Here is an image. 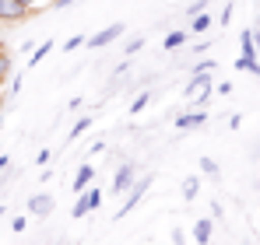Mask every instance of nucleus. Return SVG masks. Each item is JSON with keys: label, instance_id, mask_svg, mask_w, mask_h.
Returning <instances> with one entry per match:
<instances>
[{"label": "nucleus", "instance_id": "obj_25", "mask_svg": "<svg viewBox=\"0 0 260 245\" xmlns=\"http://www.w3.org/2000/svg\"><path fill=\"white\" fill-rule=\"evenodd\" d=\"M11 228H14V235H21V231L28 228V221H25V217H14V224H11Z\"/></svg>", "mask_w": 260, "mask_h": 245}, {"label": "nucleus", "instance_id": "obj_5", "mask_svg": "<svg viewBox=\"0 0 260 245\" xmlns=\"http://www.w3.org/2000/svg\"><path fill=\"white\" fill-rule=\"evenodd\" d=\"M0 21H28V7L21 0H0Z\"/></svg>", "mask_w": 260, "mask_h": 245}, {"label": "nucleus", "instance_id": "obj_27", "mask_svg": "<svg viewBox=\"0 0 260 245\" xmlns=\"http://www.w3.org/2000/svg\"><path fill=\"white\" fill-rule=\"evenodd\" d=\"M173 245H186V235H183V228H173Z\"/></svg>", "mask_w": 260, "mask_h": 245}, {"label": "nucleus", "instance_id": "obj_26", "mask_svg": "<svg viewBox=\"0 0 260 245\" xmlns=\"http://www.w3.org/2000/svg\"><path fill=\"white\" fill-rule=\"evenodd\" d=\"M49 158H53V151H49V147H43V151L36 154V165H46V161H49Z\"/></svg>", "mask_w": 260, "mask_h": 245}, {"label": "nucleus", "instance_id": "obj_12", "mask_svg": "<svg viewBox=\"0 0 260 245\" xmlns=\"http://www.w3.org/2000/svg\"><path fill=\"white\" fill-rule=\"evenodd\" d=\"M211 25H215V18L201 11V14H193V25H190V32H197V35H204V32H208Z\"/></svg>", "mask_w": 260, "mask_h": 245}, {"label": "nucleus", "instance_id": "obj_24", "mask_svg": "<svg viewBox=\"0 0 260 245\" xmlns=\"http://www.w3.org/2000/svg\"><path fill=\"white\" fill-rule=\"evenodd\" d=\"M204 7H208V0H197V4H190V7H186V14H190V18H193V14H201V11H204Z\"/></svg>", "mask_w": 260, "mask_h": 245}, {"label": "nucleus", "instance_id": "obj_3", "mask_svg": "<svg viewBox=\"0 0 260 245\" xmlns=\"http://www.w3.org/2000/svg\"><path fill=\"white\" fill-rule=\"evenodd\" d=\"M148 186H151V175H144V179H137V182H134V189H130V196L123 200V207H120V214H116V221H123V217H127L130 210H134V207H137L141 200H144V193H148Z\"/></svg>", "mask_w": 260, "mask_h": 245}, {"label": "nucleus", "instance_id": "obj_10", "mask_svg": "<svg viewBox=\"0 0 260 245\" xmlns=\"http://www.w3.org/2000/svg\"><path fill=\"white\" fill-rule=\"evenodd\" d=\"M91 179H95V168H91V165H81V168H78V175H74V193H85Z\"/></svg>", "mask_w": 260, "mask_h": 245}, {"label": "nucleus", "instance_id": "obj_9", "mask_svg": "<svg viewBox=\"0 0 260 245\" xmlns=\"http://www.w3.org/2000/svg\"><path fill=\"white\" fill-rule=\"evenodd\" d=\"M211 231H215V217H201V221L193 224L190 235H193V242H197V245H208V242H211Z\"/></svg>", "mask_w": 260, "mask_h": 245}, {"label": "nucleus", "instance_id": "obj_13", "mask_svg": "<svg viewBox=\"0 0 260 245\" xmlns=\"http://www.w3.org/2000/svg\"><path fill=\"white\" fill-rule=\"evenodd\" d=\"M183 42H186V32H183V28H176V32H169V35H166L162 49H169V53H173V49H179V46H183Z\"/></svg>", "mask_w": 260, "mask_h": 245}, {"label": "nucleus", "instance_id": "obj_28", "mask_svg": "<svg viewBox=\"0 0 260 245\" xmlns=\"http://www.w3.org/2000/svg\"><path fill=\"white\" fill-rule=\"evenodd\" d=\"M7 70H11V60H7V56H4V53H0V77H4V74H7Z\"/></svg>", "mask_w": 260, "mask_h": 245}, {"label": "nucleus", "instance_id": "obj_19", "mask_svg": "<svg viewBox=\"0 0 260 245\" xmlns=\"http://www.w3.org/2000/svg\"><path fill=\"white\" fill-rule=\"evenodd\" d=\"M141 49H144V39H141V35H137V39H130L127 46H123V56H127V60H130V56H137V53H141Z\"/></svg>", "mask_w": 260, "mask_h": 245}, {"label": "nucleus", "instance_id": "obj_14", "mask_svg": "<svg viewBox=\"0 0 260 245\" xmlns=\"http://www.w3.org/2000/svg\"><path fill=\"white\" fill-rule=\"evenodd\" d=\"M197 193H201V179H193V175H190V179L183 182V200L190 203V200H197Z\"/></svg>", "mask_w": 260, "mask_h": 245}, {"label": "nucleus", "instance_id": "obj_17", "mask_svg": "<svg viewBox=\"0 0 260 245\" xmlns=\"http://www.w3.org/2000/svg\"><path fill=\"white\" fill-rule=\"evenodd\" d=\"M148 102H151V91H141L134 102H130V116H137V112H144L148 109Z\"/></svg>", "mask_w": 260, "mask_h": 245}, {"label": "nucleus", "instance_id": "obj_7", "mask_svg": "<svg viewBox=\"0 0 260 245\" xmlns=\"http://www.w3.org/2000/svg\"><path fill=\"white\" fill-rule=\"evenodd\" d=\"M53 207H56V200H53L49 193H36V196L28 200V214H36V217H49Z\"/></svg>", "mask_w": 260, "mask_h": 245}, {"label": "nucleus", "instance_id": "obj_21", "mask_svg": "<svg viewBox=\"0 0 260 245\" xmlns=\"http://www.w3.org/2000/svg\"><path fill=\"white\" fill-rule=\"evenodd\" d=\"M88 42V35H71V39L63 42V53H74V49H78V46H85Z\"/></svg>", "mask_w": 260, "mask_h": 245}, {"label": "nucleus", "instance_id": "obj_30", "mask_svg": "<svg viewBox=\"0 0 260 245\" xmlns=\"http://www.w3.org/2000/svg\"><path fill=\"white\" fill-rule=\"evenodd\" d=\"M21 4H25V7H32V4H39V0H21Z\"/></svg>", "mask_w": 260, "mask_h": 245}, {"label": "nucleus", "instance_id": "obj_22", "mask_svg": "<svg viewBox=\"0 0 260 245\" xmlns=\"http://www.w3.org/2000/svg\"><path fill=\"white\" fill-rule=\"evenodd\" d=\"M201 172H204V175H221V172H218V165H215V158H201Z\"/></svg>", "mask_w": 260, "mask_h": 245}, {"label": "nucleus", "instance_id": "obj_15", "mask_svg": "<svg viewBox=\"0 0 260 245\" xmlns=\"http://www.w3.org/2000/svg\"><path fill=\"white\" fill-rule=\"evenodd\" d=\"M88 126H91V116H81V119L74 123V130L67 133V144H74L78 137H85V130H88Z\"/></svg>", "mask_w": 260, "mask_h": 245}, {"label": "nucleus", "instance_id": "obj_20", "mask_svg": "<svg viewBox=\"0 0 260 245\" xmlns=\"http://www.w3.org/2000/svg\"><path fill=\"white\" fill-rule=\"evenodd\" d=\"M204 70H218V60L208 56V60H197V63H193V74H204Z\"/></svg>", "mask_w": 260, "mask_h": 245}, {"label": "nucleus", "instance_id": "obj_8", "mask_svg": "<svg viewBox=\"0 0 260 245\" xmlns=\"http://www.w3.org/2000/svg\"><path fill=\"white\" fill-rule=\"evenodd\" d=\"M208 123V112L204 109H197V112H183V116H176V130H197V126H204Z\"/></svg>", "mask_w": 260, "mask_h": 245}, {"label": "nucleus", "instance_id": "obj_6", "mask_svg": "<svg viewBox=\"0 0 260 245\" xmlns=\"http://www.w3.org/2000/svg\"><path fill=\"white\" fill-rule=\"evenodd\" d=\"M99 203H102V193H99V189H85V193L78 196V203H74V217H88Z\"/></svg>", "mask_w": 260, "mask_h": 245}, {"label": "nucleus", "instance_id": "obj_4", "mask_svg": "<svg viewBox=\"0 0 260 245\" xmlns=\"http://www.w3.org/2000/svg\"><path fill=\"white\" fill-rule=\"evenodd\" d=\"M137 182V168H134V161H123L120 168H116V179H113V193L116 196H123L130 186Z\"/></svg>", "mask_w": 260, "mask_h": 245}, {"label": "nucleus", "instance_id": "obj_1", "mask_svg": "<svg viewBox=\"0 0 260 245\" xmlns=\"http://www.w3.org/2000/svg\"><path fill=\"white\" fill-rule=\"evenodd\" d=\"M211 91H215V77H211V70H204V74H193L186 81L183 98H186V105H204L211 98Z\"/></svg>", "mask_w": 260, "mask_h": 245}, {"label": "nucleus", "instance_id": "obj_16", "mask_svg": "<svg viewBox=\"0 0 260 245\" xmlns=\"http://www.w3.org/2000/svg\"><path fill=\"white\" fill-rule=\"evenodd\" d=\"M239 46H243V53H246V56H257V42H253V32H250V28H243Z\"/></svg>", "mask_w": 260, "mask_h": 245}, {"label": "nucleus", "instance_id": "obj_2", "mask_svg": "<svg viewBox=\"0 0 260 245\" xmlns=\"http://www.w3.org/2000/svg\"><path fill=\"white\" fill-rule=\"evenodd\" d=\"M123 32H127V25H120V21H116V25H106L102 32L88 35V42H85V46H88V49H106V46H113V42L120 39Z\"/></svg>", "mask_w": 260, "mask_h": 245}, {"label": "nucleus", "instance_id": "obj_23", "mask_svg": "<svg viewBox=\"0 0 260 245\" xmlns=\"http://www.w3.org/2000/svg\"><path fill=\"white\" fill-rule=\"evenodd\" d=\"M229 21H232V4H225V7H221V18H218V25H229Z\"/></svg>", "mask_w": 260, "mask_h": 245}, {"label": "nucleus", "instance_id": "obj_29", "mask_svg": "<svg viewBox=\"0 0 260 245\" xmlns=\"http://www.w3.org/2000/svg\"><path fill=\"white\" fill-rule=\"evenodd\" d=\"M211 217H215V221L221 217V203H218V200H211Z\"/></svg>", "mask_w": 260, "mask_h": 245}, {"label": "nucleus", "instance_id": "obj_11", "mask_svg": "<svg viewBox=\"0 0 260 245\" xmlns=\"http://www.w3.org/2000/svg\"><path fill=\"white\" fill-rule=\"evenodd\" d=\"M236 70H250V74H257V81H260V63H257V56H246V53H239V60H236Z\"/></svg>", "mask_w": 260, "mask_h": 245}, {"label": "nucleus", "instance_id": "obj_31", "mask_svg": "<svg viewBox=\"0 0 260 245\" xmlns=\"http://www.w3.org/2000/svg\"><path fill=\"white\" fill-rule=\"evenodd\" d=\"M0 217H4V207H0Z\"/></svg>", "mask_w": 260, "mask_h": 245}, {"label": "nucleus", "instance_id": "obj_18", "mask_svg": "<svg viewBox=\"0 0 260 245\" xmlns=\"http://www.w3.org/2000/svg\"><path fill=\"white\" fill-rule=\"evenodd\" d=\"M49 49H53V39H46L43 46H39V49H32V56H28V63H32V67H36V63H39V60H46V53H49Z\"/></svg>", "mask_w": 260, "mask_h": 245}]
</instances>
